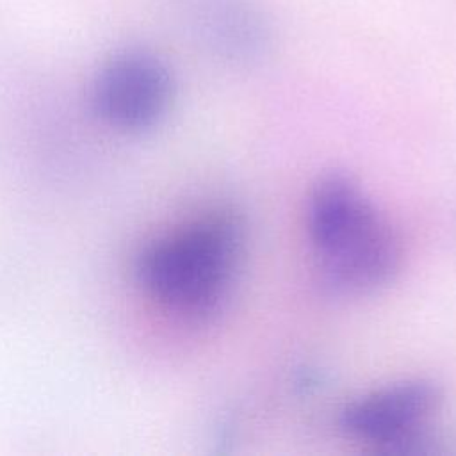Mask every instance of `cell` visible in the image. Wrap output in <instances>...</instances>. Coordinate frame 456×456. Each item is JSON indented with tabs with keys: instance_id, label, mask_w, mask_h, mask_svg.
<instances>
[{
	"instance_id": "3",
	"label": "cell",
	"mask_w": 456,
	"mask_h": 456,
	"mask_svg": "<svg viewBox=\"0 0 456 456\" xmlns=\"http://www.w3.org/2000/svg\"><path fill=\"white\" fill-rule=\"evenodd\" d=\"M175 96V78L167 62L155 52L130 46L114 52L96 69L89 102L109 126L141 134L157 126Z\"/></svg>"
},
{
	"instance_id": "2",
	"label": "cell",
	"mask_w": 456,
	"mask_h": 456,
	"mask_svg": "<svg viewBox=\"0 0 456 456\" xmlns=\"http://www.w3.org/2000/svg\"><path fill=\"white\" fill-rule=\"evenodd\" d=\"M242 239V223L233 212H208L150 240L135 260L137 281L166 310L205 317L232 285Z\"/></svg>"
},
{
	"instance_id": "1",
	"label": "cell",
	"mask_w": 456,
	"mask_h": 456,
	"mask_svg": "<svg viewBox=\"0 0 456 456\" xmlns=\"http://www.w3.org/2000/svg\"><path fill=\"white\" fill-rule=\"evenodd\" d=\"M308 235L321 283L335 296L369 294L401 264V242L360 185L342 171L317 178L308 198Z\"/></svg>"
},
{
	"instance_id": "5",
	"label": "cell",
	"mask_w": 456,
	"mask_h": 456,
	"mask_svg": "<svg viewBox=\"0 0 456 456\" xmlns=\"http://www.w3.org/2000/svg\"><path fill=\"white\" fill-rule=\"evenodd\" d=\"M194 37L217 57L248 64L271 45V25L253 0H176Z\"/></svg>"
},
{
	"instance_id": "4",
	"label": "cell",
	"mask_w": 456,
	"mask_h": 456,
	"mask_svg": "<svg viewBox=\"0 0 456 456\" xmlns=\"http://www.w3.org/2000/svg\"><path fill=\"white\" fill-rule=\"evenodd\" d=\"M442 399L429 379H404L360 395L340 411V428L385 454H426L428 419Z\"/></svg>"
}]
</instances>
